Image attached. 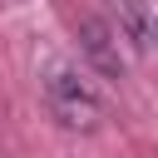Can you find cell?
<instances>
[{
    "instance_id": "6da1fadb",
    "label": "cell",
    "mask_w": 158,
    "mask_h": 158,
    "mask_svg": "<svg viewBox=\"0 0 158 158\" xmlns=\"http://www.w3.org/2000/svg\"><path fill=\"white\" fill-rule=\"evenodd\" d=\"M44 109H49V118H54L59 128H69V133H99V128L109 123V109H104L99 89H94L79 69H64V64L44 74Z\"/></svg>"
},
{
    "instance_id": "7a4b0ae2",
    "label": "cell",
    "mask_w": 158,
    "mask_h": 158,
    "mask_svg": "<svg viewBox=\"0 0 158 158\" xmlns=\"http://www.w3.org/2000/svg\"><path fill=\"white\" fill-rule=\"evenodd\" d=\"M118 40H128L133 54H148L153 49V0H104V15H99Z\"/></svg>"
},
{
    "instance_id": "3957f363",
    "label": "cell",
    "mask_w": 158,
    "mask_h": 158,
    "mask_svg": "<svg viewBox=\"0 0 158 158\" xmlns=\"http://www.w3.org/2000/svg\"><path fill=\"white\" fill-rule=\"evenodd\" d=\"M79 49H84V59H89L104 79H123V74H128V59H123V49H118V35H114L99 15H89V20L79 25Z\"/></svg>"
},
{
    "instance_id": "277c9868",
    "label": "cell",
    "mask_w": 158,
    "mask_h": 158,
    "mask_svg": "<svg viewBox=\"0 0 158 158\" xmlns=\"http://www.w3.org/2000/svg\"><path fill=\"white\" fill-rule=\"evenodd\" d=\"M0 5H20V0H0Z\"/></svg>"
}]
</instances>
